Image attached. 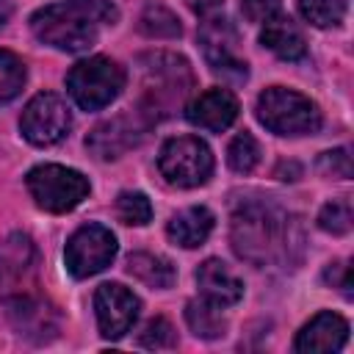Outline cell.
Masks as SVG:
<instances>
[{
  "instance_id": "cell-1",
  "label": "cell",
  "mask_w": 354,
  "mask_h": 354,
  "mask_svg": "<svg viewBox=\"0 0 354 354\" xmlns=\"http://www.w3.org/2000/svg\"><path fill=\"white\" fill-rule=\"evenodd\" d=\"M116 19L119 11L111 0H66L39 8L30 19V28L36 39L50 47L83 53L97 41L100 30Z\"/></svg>"
},
{
  "instance_id": "cell-2",
  "label": "cell",
  "mask_w": 354,
  "mask_h": 354,
  "mask_svg": "<svg viewBox=\"0 0 354 354\" xmlns=\"http://www.w3.org/2000/svg\"><path fill=\"white\" fill-rule=\"evenodd\" d=\"M232 246L254 266L282 260L290 249V221L271 205H243L232 216Z\"/></svg>"
},
{
  "instance_id": "cell-3",
  "label": "cell",
  "mask_w": 354,
  "mask_h": 354,
  "mask_svg": "<svg viewBox=\"0 0 354 354\" xmlns=\"http://www.w3.org/2000/svg\"><path fill=\"white\" fill-rule=\"evenodd\" d=\"M199 14V44L205 61L216 75H230L232 80L246 77V61L238 55V33L224 14V0L196 3Z\"/></svg>"
},
{
  "instance_id": "cell-4",
  "label": "cell",
  "mask_w": 354,
  "mask_h": 354,
  "mask_svg": "<svg viewBox=\"0 0 354 354\" xmlns=\"http://www.w3.org/2000/svg\"><path fill=\"white\" fill-rule=\"evenodd\" d=\"M257 119L277 136H304L321 127L318 105L310 97L282 86H271L257 97Z\"/></svg>"
},
{
  "instance_id": "cell-5",
  "label": "cell",
  "mask_w": 354,
  "mask_h": 354,
  "mask_svg": "<svg viewBox=\"0 0 354 354\" xmlns=\"http://www.w3.org/2000/svg\"><path fill=\"white\" fill-rule=\"evenodd\" d=\"M122 86H124L122 66L102 55L77 61L66 75V88L83 111H100L111 105V100L119 97Z\"/></svg>"
},
{
  "instance_id": "cell-6",
  "label": "cell",
  "mask_w": 354,
  "mask_h": 354,
  "mask_svg": "<svg viewBox=\"0 0 354 354\" xmlns=\"http://www.w3.org/2000/svg\"><path fill=\"white\" fill-rule=\"evenodd\" d=\"M25 185L36 199V205L50 213H66L88 196V180L80 171L58 163H44L30 169Z\"/></svg>"
},
{
  "instance_id": "cell-7",
  "label": "cell",
  "mask_w": 354,
  "mask_h": 354,
  "mask_svg": "<svg viewBox=\"0 0 354 354\" xmlns=\"http://www.w3.org/2000/svg\"><path fill=\"white\" fill-rule=\"evenodd\" d=\"M158 169L166 183L177 188H196L205 185L213 174V155L207 144L196 136H177L160 147Z\"/></svg>"
},
{
  "instance_id": "cell-8",
  "label": "cell",
  "mask_w": 354,
  "mask_h": 354,
  "mask_svg": "<svg viewBox=\"0 0 354 354\" xmlns=\"http://www.w3.org/2000/svg\"><path fill=\"white\" fill-rule=\"evenodd\" d=\"M64 257H66L69 274L77 279L100 274L116 257V235L102 224H83L66 241Z\"/></svg>"
},
{
  "instance_id": "cell-9",
  "label": "cell",
  "mask_w": 354,
  "mask_h": 354,
  "mask_svg": "<svg viewBox=\"0 0 354 354\" xmlns=\"http://www.w3.org/2000/svg\"><path fill=\"white\" fill-rule=\"evenodd\" d=\"M19 127H22V136L36 144V147H50V144H58L69 127H72V116H69V108L66 102L53 94V91H44V94H36L25 111H22V119H19Z\"/></svg>"
},
{
  "instance_id": "cell-10",
  "label": "cell",
  "mask_w": 354,
  "mask_h": 354,
  "mask_svg": "<svg viewBox=\"0 0 354 354\" xmlns=\"http://www.w3.org/2000/svg\"><path fill=\"white\" fill-rule=\"evenodd\" d=\"M147 61H149V66H147V97H149V102H147V111H141V113L158 116V111L183 100V94L191 86V72H188L185 58H177V55L158 53V55H149Z\"/></svg>"
},
{
  "instance_id": "cell-11",
  "label": "cell",
  "mask_w": 354,
  "mask_h": 354,
  "mask_svg": "<svg viewBox=\"0 0 354 354\" xmlns=\"http://www.w3.org/2000/svg\"><path fill=\"white\" fill-rule=\"evenodd\" d=\"M138 307H141L138 296L130 288L119 285V282H105L94 293L97 324H100V332L108 340H116L124 332H130V326L138 318Z\"/></svg>"
},
{
  "instance_id": "cell-12",
  "label": "cell",
  "mask_w": 354,
  "mask_h": 354,
  "mask_svg": "<svg viewBox=\"0 0 354 354\" xmlns=\"http://www.w3.org/2000/svg\"><path fill=\"white\" fill-rule=\"evenodd\" d=\"M185 116L202 130L221 133L238 119V100L230 88H207L185 108Z\"/></svg>"
},
{
  "instance_id": "cell-13",
  "label": "cell",
  "mask_w": 354,
  "mask_h": 354,
  "mask_svg": "<svg viewBox=\"0 0 354 354\" xmlns=\"http://www.w3.org/2000/svg\"><path fill=\"white\" fill-rule=\"evenodd\" d=\"M141 136L138 116H113L111 122H102L91 130L86 138V147L100 158V160H113L122 152H127Z\"/></svg>"
},
{
  "instance_id": "cell-14",
  "label": "cell",
  "mask_w": 354,
  "mask_h": 354,
  "mask_svg": "<svg viewBox=\"0 0 354 354\" xmlns=\"http://www.w3.org/2000/svg\"><path fill=\"white\" fill-rule=\"evenodd\" d=\"M348 340V324L337 313H318L296 337V351L301 354H329L340 351Z\"/></svg>"
},
{
  "instance_id": "cell-15",
  "label": "cell",
  "mask_w": 354,
  "mask_h": 354,
  "mask_svg": "<svg viewBox=\"0 0 354 354\" xmlns=\"http://www.w3.org/2000/svg\"><path fill=\"white\" fill-rule=\"evenodd\" d=\"M196 285H199L202 299L210 301V304H216L218 310L238 304L241 296H243V282L227 268V263H221L216 257L205 260L196 268Z\"/></svg>"
},
{
  "instance_id": "cell-16",
  "label": "cell",
  "mask_w": 354,
  "mask_h": 354,
  "mask_svg": "<svg viewBox=\"0 0 354 354\" xmlns=\"http://www.w3.org/2000/svg\"><path fill=\"white\" fill-rule=\"evenodd\" d=\"M6 307L19 335L33 337V340H50L55 335V313L44 301L19 296V299H6Z\"/></svg>"
},
{
  "instance_id": "cell-17",
  "label": "cell",
  "mask_w": 354,
  "mask_h": 354,
  "mask_svg": "<svg viewBox=\"0 0 354 354\" xmlns=\"http://www.w3.org/2000/svg\"><path fill=\"white\" fill-rule=\"evenodd\" d=\"M260 41L271 53H277L279 58H285V61H299L307 53V41H304L301 28L290 17H279V14H274L271 19H266V25L260 30Z\"/></svg>"
},
{
  "instance_id": "cell-18",
  "label": "cell",
  "mask_w": 354,
  "mask_h": 354,
  "mask_svg": "<svg viewBox=\"0 0 354 354\" xmlns=\"http://www.w3.org/2000/svg\"><path fill=\"white\" fill-rule=\"evenodd\" d=\"M36 263V246L28 235L11 232L8 238L0 241V282L17 285L33 271Z\"/></svg>"
},
{
  "instance_id": "cell-19",
  "label": "cell",
  "mask_w": 354,
  "mask_h": 354,
  "mask_svg": "<svg viewBox=\"0 0 354 354\" xmlns=\"http://www.w3.org/2000/svg\"><path fill=\"white\" fill-rule=\"evenodd\" d=\"M213 213L202 205H194V207H185L180 213H174L169 218V238L185 249H194V246H202L207 241V235L213 232Z\"/></svg>"
},
{
  "instance_id": "cell-20",
  "label": "cell",
  "mask_w": 354,
  "mask_h": 354,
  "mask_svg": "<svg viewBox=\"0 0 354 354\" xmlns=\"http://www.w3.org/2000/svg\"><path fill=\"white\" fill-rule=\"evenodd\" d=\"M127 271L141 279L149 288H171L177 279V268L171 266L169 257L149 254V252H136L127 257Z\"/></svg>"
},
{
  "instance_id": "cell-21",
  "label": "cell",
  "mask_w": 354,
  "mask_h": 354,
  "mask_svg": "<svg viewBox=\"0 0 354 354\" xmlns=\"http://www.w3.org/2000/svg\"><path fill=\"white\" fill-rule=\"evenodd\" d=\"M185 321H188L191 332H194L196 337H205V340H216V337H221L224 329H227V321L221 318L218 307L210 304V301H205V299L185 304Z\"/></svg>"
},
{
  "instance_id": "cell-22",
  "label": "cell",
  "mask_w": 354,
  "mask_h": 354,
  "mask_svg": "<svg viewBox=\"0 0 354 354\" xmlns=\"http://www.w3.org/2000/svg\"><path fill=\"white\" fill-rule=\"evenodd\" d=\"M299 11L315 28H335L346 17V0H299Z\"/></svg>"
},
{
  "instance_id": "cell-23",
  "label": "cell",
  "mask_w": 354,
  "mask_h": 354,
  "mask_svg": "<svg viewBox=\"0 0 354 354\" xmlns=\"http://www.w3.org/2000/svg\"><path fill=\"white\" fill-rule=\"evenodd\" d=\"M138 28H141V33H147L152 39H174L183 30L180 19L163 6H147L141 19H138Z\"/></svg>"
},
{
  "instance_id": "cell-24",
  "label": "cell",
  "mask_w": 354,
  "mask_h": 354,
  "mask_svg": "<svg viewBox=\"0 0 354 354\" xmlns=\"http://www.w3.org/2000/svg\"><path fill=\"white\" fill-rule=\"evenodd\" d=\"M227 163H230V169L238 171V174H249V171L260 163V144L254 141L252 133H238V136L230 141Z\"/></svg>"
},
{
  "instance_id": "cell-25",
  "label": "cell",
  "mask_w": 354,
  "mask_h": 354,
  "mask_svg": "<svg viewBox=\"0 0 354 354\" xmlns=\"http://www.w3.org/2000/svg\"><path fill=\"white\" fill-rule=\"evenodd\" d=\"M22 83H25V64L14 53L0 50V102L14 100L22 91Z\"/></svg>"
},
{
  "instance_id": "cell-26",
  "label": "cell",
  "mask_w": 354,
  "mask_h": 354,
  "mask_svg": "<svg viewBox=\"0 0 354 354\" xmlns=\"http://www.w3.org/2000/svg\"><path fill=\"white\" fill-rule=\"evenodd\" d=\"M116 216L124 224L141 227L152 218V205H149L147 194H141V191H122L116 199Z\"/></svg>"
},
{
  "instance_id": "cell-27",
  "label": "cell",
  "mask_w": 354,
  "mask_h": 354,
  "mask_svg": "<svg viewBox=\"0 0 354 354\" xmlns=\"http://www.w3.org/2000/svg\"><path fill=\"white\" fill-rule=\"evenodd\" d=\"M351 221H354V213L348 199H332L318 213V227L332 235H346L351 230Z\"/></svg>"
},
{
  "instance_id": "cell-28",
  "label": "cell",
  "mask_w": 354,
  "mask_h": 354,
  "mask_svg": "<svg viewBox=\"0 0 354 354\" xmlns=\"http://www.w3.org/2000/svg\"><path fill=\"white\" fill-rule=\"evenodd\" d=\"M138 343H141L144 348H152V351L174 348V346H177V332H174V326H171L166 318H152V321H147V326L141 329Z\"/></svg>"
},
{
  "instance_id": "cell-29",
  "label": "cell",
  "mask_w": 354,
  "mask_h": 354,
  "mask_svg": "<svg viewBox=\"0 0 354 354\" xmlns=\"http://www.w3.org/2000/svg\"><path fill=\"white\" fill-rule=\"evenodd\" d=\"M318 171L324 177H335V180H348L351 177V155L348 149H329L318 158Z\"/></svg>"
},
{
  "instance_id": "cell-30",
  "label": "cell",
  "mask_w": 354,
  "mask_h": 354,
  "mask_svg": "<svg viewBox=\"0 0 354 354\" xmlns=\"http://www.w3.org/2000/svg\"><path fill=\"white\" fill-rule=\"evenodd\" d=\"M241 11L249 22H266L279 14V0H241Z\"/></svg>"
},
{
  "instance_id": "cell-31",
  "label": "cell",
  "mask_w": 354,
  "mask_h": 354,
  "mask_svg": "<svg viewBox=\"0 0 354 354\" xmlns=\"http://www.w3.org/2000/svg\"><path fill=\"white\" fill-rule=\"evenodd\" d=\"M324 279H326L329 285L340 288V290H343L346 296H351V268H348L346 263H332V266L326 268Z\"/></svg>"
},
{
  "instance_id": "cell-32",
  "label": "cell",
  "mask_w": 354,
  "mask_h": 354,
  "mask_svg": "<svg viewBox=\"0 0 354 354\" xmlns=\"http://www.w3.org/2000/svg\"><path fill=\"white\" fill-rule=\"evenodd\" d=\"M285 174H293V180H296V174H299V166H296V163H279V169H277V177H282V180H285Z\"/></svg>"
},
{
  "instance_id": "cell-33",
  "label": "cell",
  "mask_w": 354,
  "mask_h": 354,
  "mask_svg": "<svg viewBox=\"0 0 354 354\" xmlns=\"http://www.w3.org/2000/svg\"><path fill=\"white\" fill-rule=\"evenodd\" d=\"M8 17H11V3L8 0H0V28L8 22Z\"/></svg>"
}]
</instances>
